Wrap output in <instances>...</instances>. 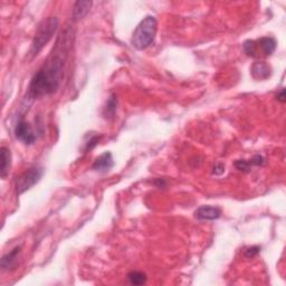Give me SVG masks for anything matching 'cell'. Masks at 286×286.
I'll use <instances>...</instances> for the list:
<instances>
[{"label": "cell", "instance_id": "1", "mask_svg": "<svg viewBox=\"0 0 286 286\" xmlns=\"http://www.w3.org/2000/svg\"><path fill=\"white\" fill-rule=\"evenodd\" d=\"M67 36L70 35H66L65 33L62 34L50 60L33 76L27 93L29 99H42L44 96L54 94L60 89L66 56L69 53L67 45H70V42L67 41Z\"/></svg>", "mask_w": 286, "mask_h": 286}, {"label": "cell", "instance_id": "2", "mask_svg": "<svg viewBox=\"0 0 286 286\" xmlns=\"http://www.w3.org/2000/svg\"><path fill=\"white\" fill-rule=\"evenodd\" d=\"M157 31L158 22L156 17L147 16L143 18L133 32L132 40H131L133 47L139 51L147 50L149 46H151L153 44Z\"/></svg>", "mask_w": 286, "mask_h": 286}, {"label": "cell", "instance_id": "3", "mask_svg": "<svg viewBox=\"0 0 286 286\" xmlns=\"http://www.w3.org/2000/svg\"><path fill=\"white\" fill-rule=\"evenodd\" d=\"M58 26H60V21H58L57 17H48L41 23L32 42L31 52H29L32 57H35L40 54V52L55 35Z\"/></svg>", "mask_w": 286, "mask_h": 286}, {"label": "cell", "instance_id": "4", "mask_svg": "<svg viewBox=\"0 0 286 286\" xmlns=\"http://www.w3.org/2000/svg\"><path fill=\"white\" fill-rule=\"evenodd\" d=\"M43 176V169L38 166L29 168L28 170L19 176L16 180V191L17 195H22L25 191L29 190L36 183L41 180Z\"/></svg>", "mask_w": 286, "mask_h": 286}, {"label": "cell", "instance_id": "5", "mask_svg": "<svg viewBox=\"0 0 286 286\" xmlns=\"http://www.w3.org/2000/svg\"><path fill=\"white\" fill-rule=\"evenodd\" d=\"M15 137L26 145H32L36 142V134L34 132L32 125L24 118L19 119L15 127Z\"/></svg>", "mask_w": 286, "mask_h": 286}, {"label": "cell", "instance_id": "6", "mask_svg": "<svg viewBox=\"0 0 286 286\" xmlns=\"http://www.w3.org/2000/svg\"><path fill=\"white\" fill-rule=\"evenodd\" d=\"M256 52H257V57L259 55L270 56L276 50V41L273 37H261L260 40L255 41Z\"/></svg>", "mask_w": 286, "mask_h": 286}, {"label": "cell", "instance_id": "7", "mask_svg": "<svg viewBox=\"0 0 286 286\" xmlns=\"http://www.w3.org/2000/svg\"><path fill=\"white\" fill-rule=\"evenodd\" d=\"M21 254H22V246H16L14 249L9 251V253L4 255L2 258L3 270H9L16 267L19 257H21Z\"/></svg>", "mask_w": 286, "mask_h": 286}, {"label": "cell", "instance_id": "8", "mask_svg": "<svg viewBox=\"0 0 286 286\" xmlns=\"http://www.w3.org/2000/svg\"><path fill=\"white\" fill-rule=\"evenodd\" d=\"M250 74L254 80L264 81L267 80L272 75V69L265 62H256L250 69Z\"/></svg>", "mask_w": 286, "mask_h": 286}, {"label": "cell", "instance_id": "9", "mask_svg": "<svg viewBox=\"0 0 286 286\" xmlns=\"http://www.w3.org/2000/svg\"><path fill=\"white\" fill-rule=\"evenodd\" d=\"M221 215V210L214 206H201L195 211L197 219L200 220H216Z\"/></svg>", "mask_w": 286, "mask_h": 286}, {"label": "cell", "instance_id": "10", "mask_svg": "<svg viewBox=\"0 0 286 286\" xmlns=\"http://www.w3.org/2000/svg\"><path fill=\"white\" fill-rule=\"evenodd\" d=\"M113 164H114V161H113L112 153L104 152L103 154H101V156L95 160L94 164L92 166V169H93L94 171L106 172L113 167Z\"/></svg>", "mask_w": 286, "mask_h": 286}, {"label": "cell", "instance_id": "11", "mask_svg": "<svg viewBox=\"0 0 286 286\" xmlns=\"http://www.w3.org/2000/svg\"><path fill=\"white\" fill-rule=\"evenodd\" d=\"M92 7V2L84 0V2H76L73 7V19L75 22L82 21L87 14L90 13Z\"/></svg>", "mask_w": 286, "mask_h": 286}, {"label": "cell", "instance_id": "12", "mask_svg": "<svg viewBox=\"0 0 286 286\" xmlns=\"http://www.w3.org/2000/svg\"><path fill=\"white\" fill-rule=\"evenodd\" d=\"M0 160H2V166H0V176L3 179L7 177L9 173V169L12 167V153L11 150L6 147H2L0 149Z\"/></svg>", "mask_w": 286, "mask_h": 286}, {"label": "cell", "instance_id": "13", "mask_svg": "<svg viewBox=\"0 0 286 286\" xmlns=\"http://www.w3.org/2000/svg\"><path fill=\"white\" fill-rule=\"evenodd\" d=\"M116 106H118V99H116L115 95H111L108 102H106V105L103 111V115L106 119L113 118L116 112Z\"/></svg>", "mask_w": 286, "mask_h": 286}, {"label": "cell", "instance_id": "14", "mask_svg": "<svg viewBox=\"0 0 286 286\" xmlns=\"http://www.w3.org/2000/svg\"><path fill=\"white\" fill-rule=\"evenodd\" d=\"M128 279L130 284L132 285H143L147 283V275L142 272H138V270H132L128 274Z\"/></svg>", "mask_w": 286, "mask_h": 286}, {"label": "cell", "instance_id": "15", "mask_svg": "<svg viewBox=\"0 0 286 286\" xmlns=\"http://www.w3.org/2000/svg\"><path fill=\"white\" fill-rule=\"evenodd\" d=\"M251 166H253V164H251L250 160L249 161L248 160H237L235 162V167L243 172H249Z\"/></svg>", "mask_w": 286, "mask_h": 286}, {"label": "cell", "instance_id": "16", "mask_svg": "<svg viewBox=\"0 0 286 286\" xmlns=\"http://www.w3.org/2000/svg\"><path fill=\"white\" fill-rule=\"evenodd\" d=\"M259 251H260V247H258V246L249 247V248H247L245 250V257L246 258H253L259 253Z\"/></svg>", "mask_w": 286, "mask_h": 286}, {"label": "cell", "instance_id": "17", "mask_svg": "<svg viewBox=\"0 0 286 286\" xmlns=\"http://www.w3.org/2000/svg\"><path fill=\"white\" fill-rule=\"evenodd\" d=\"M225 172V166L222 163H217L216 166L214 167V173L217 174V176H220Z\"/></svg>", "mask_w": 286, "mask_h": 286}, {"label": "cell", "instance_id": "18", "mask_svg": "<svg viewBox=\"0 0 286 286\" xmlns=\"http://www.w3.org/2000/svg\"><path fill=\"white\" fill-rule=\"evenodd\" d=\"M99 139H100L99 137H94V138H92V139L90 140V141L87 142V147H86V149H87V150H89V149H90V150H91V149H93V148L95 147V145H96V143L99 142Z\"/></svg>", "mask_w": 286, "mask_h": 286}, {"label": "cell", "instance_id": "19", "mask_svg": "<svg viewBox=\"0 0 286 286\" xmlns=\"http://www.w3.org/2000/svg\"><path fill=\"white\" fill-rule=\"evenodd\" d=\"M276 98H277V100L279 102H282V103H284V102H285V90L283 89L282 91H280V93L277 94V96H276Z\"/></svg>", "mask_w": 286, "mask_h": 286}]
</instances>
